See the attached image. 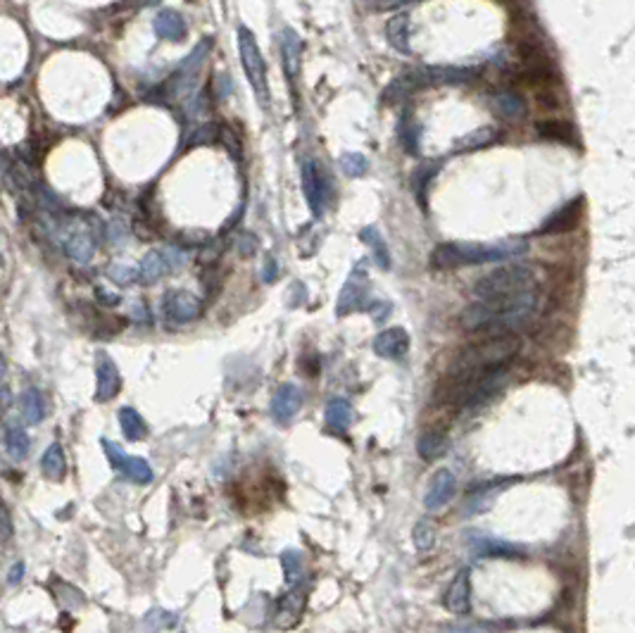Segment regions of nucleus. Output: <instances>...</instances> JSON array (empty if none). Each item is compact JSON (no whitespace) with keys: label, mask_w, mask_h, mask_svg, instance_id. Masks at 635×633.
Instances as JSON below:
<instances>
[{"label":"nucleus","mask_w":635,"mask_h":633,"mask_svg":"<svg viewBox=\"0 0 635 633\" xmlns=\"http://www.w3.org/2000/svg\"><path fill=\"white\" fill-rule=\"evenodd\" d=\"M202 312V303L188 291H169L165 296V315L169 322L186 324L198 319Z\"/></svg>","instance_id":"nucleus-10"},{"label":"nucleus","mask_w":635,"mask_h":633,"mask_svg":"<svg viewBox=\"0 0 635 633\" xmlns=\"http://www.w3.org/2000/svg\"><path fill=\"white\" fill-rule=\"evenodd\" d=\"M457 479L450 469H438V472L431 476V484L424 493V505L426 510H441V507L448 505L455 495Z\"/></svg>","instance_id":"nucleus-13"},{"label":"nucleus","mask_w":635,"mask_h":633,"mask_svg":"<svg viewBox=\"0 0 635 633\" xmlns=\"http://www.w3.org/2000/svg\"><path fill=\"white\" fill-rule=\"evenodd\" d=\"M369 274H366V262H357L355 269L350 272L348 281L343 284L336 305V315H350V312L369 308Z\"/></svg>","instance_id":"nucleus-5"},{"label":"nucleus","mask_w":635,"mask_h":633,"mask_svg":"<svg viewBox=\"0 0 635 633\" xmlns=\"http://www.w3.org/2000/svg\"><path fill=\"white\" fill-rule=\"evenodd\" d=\"M340 169L348 176H364L369 169V160L362 153H345L340 155Z\"/></svg>","instance_id":"nucleus-34"},{"label":"nucleus","mask_w":635,"mask_h":633,"mask_svg":"<svg viewBox=\"0 0 635 633\" xmlns=\"http://www.w3.org/2000/svg\"><path fill=\"white\" fill-rule=\"evenodd\" d=\"M0 521H3V540H10L12 536V521H10V512L8 507L3 505V517H0Z\"/></svg>","instance_id":"nucleus-42"},{"label":"nucleus","mask_w":635,"mask_h":633,"mask_svg":"<svg viewBox=\"0 0 635 633\" xmlns=\"http://www.w3.org/2000/svg\"><path fill=\"white\" fill-rule=\"evenodd\" d=\"M326 422L333 429H348L352 422V407L348 400L343 397H333V400L326 405Z\"/></svg>","instance_id":"nucleus-29"},{"label":"nucleus","mask_w":635,"mask_h":633,"mask_svg":"<svg viewBox=\"0 0 635 633\" xmlns=\"http://www.w3.org/2000/svg\"><path fill=\"white\" fill-rule=\"evenodd\" d=\"M110 279H112L115 284H122V286H127V284H131V281H136V279H141V274H139V269H131V267H124V265H115V267H110Z\"/></svg>","instance_id":"nucleus-37"},{"label":"nucleus","mask_w":635,"mask_h":633,"mask_svg":"<svg viewBox=\"0 0 635 633\" xmlns=\"http://www.w3.org/2000/svg\"><path fill=\"white\" fill-rule=\"evenodd\" d=\"M22 576H24V562H15V564H12L10 574H8V583L15 586L17 581H22Z\"/></svg>","instance_id":"nucleus-41"},{"label":"nucleus","mask_w":635,"mask_h":633,"mask_svg":"<svg viewBox=\"0 0 635 633\" xmlns=\"http://www.w3.org/2000/svg\"><path fill=\"white\" fill-rule=\"evenodd\" d=\"M43 474L52 481H60L64 472H67V458H64V450L60 443H52V446L45 450L43 460H41Z\"/></svg>","instance_id":"nucleus-24"},{"label":"nucleus","mask_w":635,"mask_h":633,"mask_svg":"<svg viewBox=\"0 0 635 633\" xmlns=\"http://www.w3.org/2000/svg\"><path fill=\"white\" fill-rule=\"evenodd\" d=\"M217 136H219L217 127H214V124H205V127H200L198 132H195L191 143L193 146H200V143H214L217 141Z\"/></svg>","instance_id":"nucleus-38"},{"label":"nucleus","mask_w":635,"mask_h":633,"mask_svg":"<svg viewBox=\"0 0 635 633\" xmlns=\"http://www.w3.org/2000/svg\"><path fill=\"white\" fill-rule=\"evenodd\" d=\"M533 277L526 267H502L490 272L474 286L479 300H497V298H514L531 291Z\"/></svg>","instance_id":"nucleus-2"},{"label":"nucleus","mask_w":635,"mask_h":633,"mask_svg":"<svg viewBox=\"0 0 635 633\" xmlns=\"http://www.w3.org/2000/svg\"><path fill=\"white\" fill-rule=\"evenodd\" d=\"M448 633H481V631L471 629V626H457V629H450Z\"/></svg>","instance_id":"nucleus-43"},{"label":"nucleus","mask_w":635,"mask_h":633,"mask_svg":"<svg viewBox=\"0 0 635 633\" xmlns=\"http://www.w3.org/2000/svg\"><path fill=\"white\" fill-rule=\"evenodd\" d=\"M416 450L419 455H421L424 460H438L441 455L448 450V436H445L443 431H426L419 436L416 441Z\"/></svg>","instance_id":"nucleus-25"},{"label":"nucleus","mask_w":635,"mask_h":633,"mask_svg":"<svg viewBox=\"0 0 635 633\" xmlns=\"http://www.w3.org/2000/svg\"><path fill=\"white\" fill-rule=\"evenodd\" d=\"M19 405H22V417L26 424H38L45 417L43 395L36 388H26L19 397Z\"/></svg>","instance_id":"nucleus-27"},{"label":"nucleus","mask_w":635,"mask_h":633,"mask_svg":"<svg viewBox=\"0 0 635 633\" xmlns=\"http://www.w3.org/2000/svg\"><path fill=\"white\" fill-rule=\"evenodd\" d=\"M412 538H414V545H416L419 552H426L436 545L438 533H436L433 524H429V521H419V524L414 526V531H412Z\"/></svg>","instance_id":"nucleus-33"},{"label":"nucleus","mask_w":635,"mask_h":633,"mask_svg":"<svg viewBox=\"0 0 635 633\" xmlns=\"http://www.w3.org/2000/svg\"><path fill=\"white\" fill-rule=\"evenodd\" d=\"M176 624V617L169 615V612H162V610H153L148 612V617L143 619V631L146 633H157L162 629H167V626H174Z\"/></svg>","instance_id":"nucleus-35"},{"label":"nucleus","mask_w":635,"mask_h":633,"mask_svg":"<svg viewBox=\"0 0 635 633\" xmlns=\"http://www.w3.org/2000/svg\"><path fill=\"white\" fill-rule=\"evenodd\" d=\"M538 134L542 139L557 143H573V127L564 120H545L538 122Z\"/></svg>","instance_id":"nucleus-28"},{"label":"nucleus","mask_w":635,"mask_h":633,"mask_svg":"<svg viewBox=\"0 0 635 633\" xmlns=\"http://www.w3.org/2000/svg\"><path fill=\"white\" fill-rule=\"evenodd\" d=\"M3 405H5V407H10V388H8V383H3Z\"/></svg>","instance_id":"nucleus-44"},{"label":"nucleus","mask_w":635,"mask_h":633,"mask_svg":"<svg viewBox=\"0 0 635 633\" xmlns=\"http://www.w3.org/2000/svg\"><path fill=\"white\" fill-rule=\"evenodd\" d=\"M300 176H303V193L307 205H310L314 217H322L326 210V184H324L322 169L314 165L312 160H307Z\"/></svg>","instance_id":"nucleus-9"},{"label":"nucleus","mask_w":635,"mask_h":633,"mask_svg":"<svg viewBox=\"0 0 635 633\" xmlns=\"http://www.w3.org/2000/svg\"><path fill=\"white\" fill-rule=\"evenodd\" d=\"M359 240L371 248V252H374V257H376V262H378V267H381V269H390L388 245H385L381 231H378L376 226H364V229L359 231Z\"/></svg>","instance_id":"nucleus-23"},{"label":"nucleus","mask_w":635,"mask_h":633,"mask_svg":"<svg viewBox=\"0 0 635 633\" xmlns=\"http://www.w3.org/2000/svg\"><path fill=\"white\" fill-rule=\"evenodd\" d=\"M281 53H284L286 79L291 83H296L298 74H300V62H303V41H300L293 29H286L284 34H281Z\"/></svg>","instance_id":"nucleus-17"},{"label":"nucleus","mask_w":635,"mask_h":633,"mask_svg":"<svg viewBox=\"0 0 635 633\" xmlns=\"http://www.w3.org/2000/svg\"><path fill=\"white\" fill-rule=\"evenodd\" d=\"M364 3L374 10H395V8H400V5L412 3V0H364Z\"/></svg>","instance_id":"nucleus-39"},{"label":"nucleus","mask_w":635,"mask_h":633,"mask_svg":"<svg viewBox=\"0 0 635 633\" xmlns=\"http://www.w3.org/2000/svg\"><path fill=\"white\" fill-rule=\"evenodd\" d=\"M181 262H183V255L176 248H157V250H150L139 265V274H141L139 281L143 284L160 281L162 277L179 269Z\"/></svg>","instance_id":"nucleus-7"},{"label":"nucleus","mask_w":635,"mask_h":633,"mask_svg":"<svg viewBox=\"0 0 635 633\" xmlns=\"http://www.w3.org/2000/svg\"><path fill=\"white\" fill-rule=\"evenodd\" d=\"M95 400L98 402H107L120 393L122 388V376L120 369H117L115 360L105 352H98V360H95Z\"/></svg>","instance_id":"nucleus-11"},{"label":"nucleus","mask_w":635,"mask_h":633,"mask_svg":"<svg viewBox=\"0 0 635 633\" xmlns=\"http://www.w3.org/2000/svg\"><path fill=\"white\" fill-rule=\"evenodd\" d=\"M29 448H31L29 434L15 422L5 424V453L10 455V460L22 462L26 455H29Z\"/></svg>","instance_id":"nucleus-21"},{"label":"nucleus","mask_w":635,"mask_h":633,"mask_svg":"<svg viewBox=\"0 0 635 633\" xmlns=\"http://www.w3.org/2000/svg\"><path fill=\"white\" fill-rule=\"evenodd\" d=\"M578 212H581V202L578 205H569L566 210H561L557 217L552 221H547V226L542 231H564V229H573L576 221H578Z\"/></svg>","instance_id":"nucleus-32"},{"label":"nucleus","mask_w":635,"mask_h":633,"mask_svg":"<svg viewBox=\"0 0 635 633\" xmlns=\"http://www.w3.org/2000/svg\"><path fill=\"white\" fill-rule=\"evenodd\" d=\"M238 50H240V64L247 76V83L252 86V93L257 98L260 108L269 105V83H267V64L260 53V45L255 41L252 31L247 27L238 29Z\"/></svg>","instance_id":"nucleus-3"},{"label":"nucleus","mask_w":635,"mask_h":633,"mask_svg":"<svg viewBox=\"0 0 635 633\" xmlns=\"http://www.w3.org/2000/svg\"><path fill=\"white\" fill-rule=\"evenodd\" d=\"M300 405H303V390H300L296 383H284V386H279V390L272 397L274 419L281 424L291 422L293 417L300 412Z\"/></svg>","instance_id":"nucleus-15"},{"label":"nucleus","mask_w":635,"mask_h":633,"mask_svg":"<svg viewBox=\"0 0 635 633\" xmlns=\"http://www.w3.org/2000/svg\"><path fill=\"white\" fill-rule=\"evenodd\" d=\"M303 607H305V596L300 591H293L288 593L286 600H284V607L279 610V617H276V624H281L286 619V615L291 617V626L298 622L300 615H303Z\"/></svg>","instance_id":"nucleus-31"},{"label":"nucleus","mask_w":635,"mask_h":633,"mask_svg":"<svg viewBox=\"0 0 635 633\" xmlns=\"http://www.w3.org/2000/svg\"><path fill=\"white\" fill-rule=\"evenodd\" d=\"M279 277V267L276 262H274V257H267L264 262V269H262V279H264V284H274Z\"/></svg>","instance_id":"nucleus-40"},{"label":"nucleus","mask_w":635,"mask_h":633,"mask_svg":"<svg viewBox=\"0 0 635 633\" xmlns=\"http://www.w3.org/2000/svg\"><path fill=\"white\" fill-rule=\"evenodd\" d=\"M209 53V41H200L195 45V50L186 60L181 62V67L174 71L172 79L167 81V95L179 98L186 93H193L195 91V81H198V74L205 64V57Z\"/></svg>","instance_id":"nucleus-6"},{"label":"nucleus","mask_w":635,"mask_h":633,"mask_svg":"<svg viewBox=\"0 0 635 633\" xmlns=\"http://www.w3.org/2000/svg\"><path fill=\"white\" fill-rule=\"evenodd\" d=\"M397 139H400L402 148L407 150L409 155H416L419 148H421V127L414 122V117L407 110L400 120V127H397Z\"/></svg>","instance_id":"nucleus-22"},{"label":"nucleus","mask_w":635,"mask_h":633,"mask_svg":"<svg viewBox=\"0 0 635 633\" xmlns=\"http://www.w3.org/2000/svg\"><path fill=\"white\" fill-rule=\"evenodd\" d=\"M150 3H157V0H127V5H150Z\"/></svg>","instance_id":"nucleus-45"},{"label":"nucleus","mask_w":635,"mask_h":633,"mask_svg":"<svg viewBox=\"0 0 635 633\" xmlns=\"http://www.w3.org/2000/svg\"><path fill=\"white\" fill-rule=\"evenodd\" d=\"M281 567H284V579L286 586H296L298 579L303 576V557H300L298 550H286L281 554Z\"/></svg>","instance_id":"nucleus-30"},{"label":"nucleus","mask_w":635,"mask_h":633,"mask_svg":"<svg viewBox=\"0 0 635 633\" xmlns=\"http://www.w3.org/2000/svg\"><path fill=\"white\" fill-rule=\"evenodd\" d=\"M409 350V334L402 326H390L374 338V352L383 360H400Z\"/></svg>","instance_id":"nucleus-14"},{"label":"nucleus","mask_w":635,"mask_h":633,"mask_svg":"<svg viewBox=\"0 0 635 633\" xmlns=\"http://www.w3.org/2000/svg\"><path fill=\"white\" fill-rule=\"evenodd\" d=\"M471 552L476 554V557H519L521 554V547H516L512 543H507V540H500V538H490V536H476L474 540H471Z\"/></svg>","instance_id":"nucleus-19"},{"label":"nucleus","mask_w":635,"mask_h":633,"mask_svg":"<svg viewBox=\"0 0 635 633\" xmlns=\"http://www.w3.org/2000/svg\"><path fill=\"white\" fill-rule=\"evenodd\" d=\"M103 448H105V455H107L110 465H112L117 472H122L127 479L136 481V484H150V481H153V469H150V465L143 458H129L120 446H115V443L107 439H103Z\"/></svg>","instance_id":"nucleus-8"},{"label":"nucleus","mask_w":635,"mask_h":633,"mask_svg":"<svg viewBox=\"0 0 635 633\" xmlns=\"http://www.w3.org/2000/svg\"><path fill=\"white\" fill-rule=\"evenodd\" d=\"M153 29L162 41H174L179 43L186 38V22L176 10H162L160 15L153 19Z\"/></svg>","instance_id":"nucleus-18"},{"label":"nucleus","mask_w":635,"mask_h":633,"mask_svg":"<svg viewBox=\"0 0 635 633\" xmlns=\"http://www.w3.org/2000/svg\"><path fill=\"white\" fill-rule=\"evenodd\" d=\"M60 243L64 248V252L69 255V260H74V262H78V265L88 262V260L93 257V252H95L93 229H86V226H81V224H76V226L69 224V229L60 238Z\"/></svg>","instance_id":"nucleus-12"},{"label":"nucleus","mask_w":635,"mask_h":633,"mask_svg":"<svg viewBox=\"0 0 635 633\" xmlns=\"http://www.w3.org/2000/svg\"><path fill=\"white\" fill-rule=\"evenodd\" d=\"M505 255L507 250H502V248H486V245H471V243H441L431 252V267H436V269H453V267L490 262V260L505 257Z\"/></svg>","instance_id":"nucleus-4"},{"label":"nucleus","mask_w":635,"mask_h":633,"mask_svg":"<svg viewBox=\"0 0 635 633\" xmlns=\"http://www.w3.org/2000/svg\"><path fill=\"white\" fill-rule=\"evenodd\" d=\"M385 38L397 53L409 55V15L407 12H397L395 17L388 19L385 24Z\"/></svg>","instance_id":"nucleus-20"},{"label":"nucleus","mask_w":635,"mask_h":633,"mask_svg":"<svg viewBox=\"0 0 635 633\" xmlns=\"http://www.w3.org/2000/svg\"><path fill=\"white\" fill-rule=\"evenodd\" d=\"M519 348L521 341L514 334L486 336L479 343L467 345L455 357L445 381L455 383V386H469V383L479 381L481 376L490 374V371L507 367V362L519 352Z\"/></svg>","instance_id":"nucleus-1"},{"label":"nucleus","mask_w":635,"mask_h":633,"mask_svg":"<svg viewBox=\"0 0 635 633\" xmlns=\"http://www.w3.org/2000/svg\"><path fill=\"white\" fill-rule=\"evenodd\" d=\"M445 607L453 615H469L471 610V579L469 569H460L445 593Z\"/></svg>","instance_id":"nucleus-16"},{"label":"nucleus","mask_w":635,"mask_h":633,"mask_svg":"<svg viewBox=\"0 0 635 633\" xmlns=\"http://www.w3.org/2000/svg\"><path fill=\"white\" fill-rule=\"evenodd\" d=\"M436 174V165H426V167H416L414 176H412V186H414V193L416 198L421 200V205H426V198H424V193H426V186H429V179Z\"/></svg>","instance_id":"nucleus-36"},{"label":"nucleus","mask_w":635,"mask_h":633,"mask_svg":"<svg viewBox=\"0 0 635 633\" xmlns=\"http://www.w3.org/2000/svg\"><path fill=\"white\" fill-rule=\"evenodd\" d=\"M120 426H122V434L127 436L129 441H141V439H146V434H148L146 422H143V417L136 412L134 407L120 410Z\"/></svg>","instance_id":"nucleus-26"}]
</instances>
